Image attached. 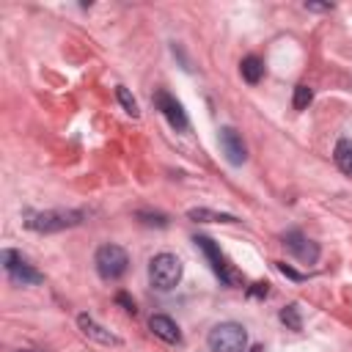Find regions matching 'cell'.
<instances>
[{
    "label": "cell",
    "mask_w": 352,
    "mask_h": 352,
    "mask_svg": "<svg viewBox=\"0 0 352 352\" xmlns=\"http://www.w3.org/2000/svg\"><path fill=\"white\" fill-rule=\"evenodd\" d=\"M82 217H85V212H80V209H44V212H28L25 226L38 234H55V231L80 226Z\"/></svg>",
    "instance_id": "1"
},
{
    "label": "cell",
    "mask_w": 352,
    "mask_h": 352,
    "mask_svg": "<svg viewBox=\"0 0 352 352\" xmlns=\"http://www.w3.org/2000/svg\"><path fill=\"white\" fill-rule=\"evenodd\" d=\"M148 280L154 289L168 292L182 280V261L173 253H160L148 261Z\"/></svg>",
    "instance_id": "2"
},
{
    "label": "cell",
    "mask_w": 352,
    "mask_h": 352,
    "mask_svg": "<svg viewBox=\"0 0 352 352\" xmlns=\"http://www.w3.org/2000/svg\"><path fill=\"white\" fill-rule=\"evenodd\" d=\"M248 333L236 322H220L209 330V349L212 352H245Z\"/></svg>",
    "instance_id": "3"
},
{
    "label": "cell",
    "mask_w": 352,
    "mask_h": 352,
    "mask_svg": "<svg viewBox=\"0 0 352 352\" xmlns=\"http://www.w3.org/2000/svg\"><path fill=\"white\" fill-rule=\"evenodd\" d=\"M94 264H96V272H99L104 280H118V278L126 272V267H129V256H126V250H124L121 245L107 242V245H102V248L96 250Z\"/></svg>",
    "instance_id": "4"
},
{
    "label": "cell",
    "mask_w": 352,
    "mask_h": 352,
    "mask_svg": "<svg viewBox=\"0 0 352 352\" xmlns=\"http://www.w3.org/2000/svg\"><path fill=\"white\" fill-rule=\"evenodd\" d=\"M0 261H3V270L8 272V278L16 286H38L44 280V275L38 270H33L16 250H3L0 253Z\"/></svg>",
    "instance_id": "5"
},
{
    "label": "cell",
    "mask_w": 352,
    "mask_h": 352,
    "mask_svg": "<svg viewBox=\"0 0 352 352\" xmlns=\"http://www.w3.org/2000/svg\"><path fill=\"white\" fill-rule=\"evenodd\" d=\"M283 245H286V250L297 258V261H302V264H316V258H319V245L314 242V239H308L302 231H297V228H292V231H286L283 234Z\"/></svg>",
    "instance_id": "6"
},
{
    "label": "cell",
    "mask_w": 352,
    "mask_h": 352,
    "mask_svg": "<svg viewBox=\"0 0 352 352\" xmlns=\"http://www.w3.org/2000/svg\"><path fill=\"white\" fill-rule=\"evenodd\" d=\"M192 242H195V245L204 250V256L209 258V264H212V270L220 275V280H226L228 286H236V283H239V275H236V272H234V270L226 264V258H223L220 248H217V245H214L209 236H195Z\"/></svg>",
    "instance_id": "7"
},
{
    "label": "cell",
    "mask_w": 352,
    "mask_h": 352,
    "mask_svg": "<svg viewBox=\"0 0 352 352\" xmlns=\"http://www.w3.org/2000/svg\"><path fill=\"white\" fill-rule=\"evenodd\" d=\"M154 102H157V110L168 118V124H170L173 129H187V116H184L182 102H176L168 91H157V94H154Z\"/></svg>",
    "instance_id": "8"
},
{
    "label": "cell",
    "mask_w": 352,
    "mask_h": 352,
    "mask_svg": "<svg viewBox=\"0 0 352 352\" xmlns=\"http://www.w3.org/2000/svg\"><path fill=\"white\" fill-rule=\"evenodd\" d=\"M220 148H223V154H226V160L231 165H242L248 160V148L242 143V135L234 126H223L220 129Z\"/></svg>",
    "instance_id": "9"
},
{
    "label": "cell",
    "mask_w": 352,
    "mask_h": 352,
    "mask_svg": "<svg viewBox=\"0 0 352 352\" xmlns=\"http://www.w3.org/2000/svg\"><path fill=\"white\" fill-rule=\"evenodd\" d=\"M77 324H80V330H82L88 338H94L96 344H104V346H121V338L113 336L110 330H104L102 324H96L88 314H80V316H77Z\"/></svg>",
    "instance_id": "10"
},
{
    "label": "cell",
    "mask_w": 352,
    "mask_h": 352,
    "mask_svg": "<svg viewBox=\"0 0 352 352\" xmlns=\"http://www.w3.org/2000/svg\"><path fill=\"white\" fill-rule=\"evenodd\" d=\"M148 327H151V333H154L157 338H162L165 344H182V330H179V324H176L170 316L154 314V316L148 319Z\"/></svg>",
    "instance_id": "11"
},
{
    "label": "cell",
    "mask_w": 352,
    "mask_h": 352,
    "mask_svg": "<svg viewBox=\"0 0 352 352\" xmlns=\"http://www.w3.org/2000/svg\"><path fill=\"white\" fill-rule=\"evenodd\" d=\"M187 217L195 220V223H236L234 214H228V212H214V209H206V206H195V209H190Z\"/></svg>",
    "instance_id": "12"
},
{
    "label": "cell",
    "mask_w": 352,
    "mask_h": 352,
    "mask_svg": "<svg viewBox=\"0 0 352 352\" xmlns=\"http://www.w3.org/2000/svg\"><path fill=\"white\" fill-rule=\"evenodd\" d=\"M239 74H242L245 82L256 85V82L264 77V63H261V58H256V55L242 58V63H239Z\"/></svg>",
    "instance_id": "13"
},
{
    "label": "cell",
    "mask_w": 352,
    "mask_h": 352,
    "mask_svg": "<svg viewBox=\"0 0 352 352\" xmlns=\"http://www.w3.org/2000/svg\"><path fill=\"white\" fill-rule=\"evenodd\" d=\"M333 157H336V165H338L344 173H352V140H349V138H341V140L336 143Z\"/></svg>",
    "instance_id": "14"
},
{
    "label": "cell",
    "mask_w": 352,
    "mask_h": 352,
    "mask_svg": "<svg viewBox=\"0 0 352 352\" xmlns=\"http://www.w3.org/2000/svg\"><path fill=\"white\" fill-rule=\"evenodd\" d=\"M116 96H118L121 107H124V110H126V113H129L132 118H138V116H140V110H138V102H135V96H132V94H129V91H126L124 85H118V88H116Z\"/></svg>",
    "instance_id": "15"
},
{
    "label": "cell",
    "mask_w": 352,
    "mask_h": 352,
    "mask_svg": "<svg viewBox=\"0 0 352 352\" xmlns=\"http://www.w3.org/2000/svg\"><path fill=\"white\" fill-rule=\"evenodd\" d=\"M311 102H314V91H311L308 85H297V88H294V99H292L294 110H308Z\"/></svg>",
    "instance_id": "16"
},
{
    "label": "cell",
    "mask_w": 352,
    "mask_h": 352,
    "mask_svg": "<svg viewBox=\"0 0 352 352\" xmlns=\"http://www.w3.org/2000/svg\"><path fill=\"white\" fill-rule=\"evenodd\" d=\"M280 322L289 327V330H300L302 327V319H300V308L297 305H286L280 311Z\"/></svg>",
    "instance_id": "17"
},
{
    "label": "cell",
    "mask_w": 352,
    "mask_h": 352,
    "mask_svg": "<svg viewBox=\"0 0 352 352\" xmlns=\"http://www.w3.org/2000/svg\"><path fill=\"white\" fill-rule=\"evenodd\" d=\"M138 220H140V223H146V226H160V228H165V226H168V217H165V214H160V212H138Z\"/></svg>",
    "instance_id": "18"
},
{
    "label": "cell",
    "mask_w": 352,
    "mask_h": 352,
    "mask_svg": "<svg viewBox=\"0 0 352 352\" xmlns=\"http://www.w3.org/2000/svg\"><path fill=\"white\" fill-rule=\"evenodd\" d=\"M116 302H118V305H124V311H126V314H135V311H138V308H135V300H132L126 292H118V294H116Z\"/></svg>",
    "instance_id": "19"
},
{
    "label": "cell",
    "mask_w": 352,
    "mask_h": 352,
    "mask_svg": "<svg viewBox=\"0 0 352 352\" xmlns=\"http://www.w3.org/2000/svg\"><path fill=\"white\" fill-rule=\"evenodd\" d=\"M248 294H250V297H267V294H270V283H267V280H258V283H253V286L248 289Z\"/></svg>",
    "instance_id": "20"
},
{
    "label": "cell",
    "mask_w": 352,
    "mask_h": 352,
    "mask_svg": "<svg viewBox=\"0 0 352 352\" xmlns=\"http://www.w3.org/2000/svg\"><path fill=\"white\" fill-rule=\"evenodd\" d=\"M275 267H278V270H280V272H283L286 278H292V280H302V278H305L302 272H297V270H292V267H289V264H283V261H275Z\"/></svg>",
    "instance_id": "21"
},
{
    "label": "cell",
    "mask_w": 352,
    "mask_h": 352,
    "mask_svg": "<svg viewBox=\"0 0 352 352\" xmlns=\"http://www.w3.org/2000/svg\"><path fill=\"white\" fill-rule=\"evenodd\" d=\"M305 8L308 11H330L333 6H327V3H305Z\"/></svg>",
    "instance_id": "22"
},
{
    "label": "cell",
    "mask_w": 352,
    "mask_h": 352,
    "mask_svg": "<svg viewBox=\"0 0 352 352\" xmlns=\"http://www.w3.org/2000/svg\"><path fill=\"white\" fill-rule=\"evenodd\" d=\"M248 352H264V346H261V344H253V346H250Z\"/></svg>",
    "instance_id": "23"
},
{
    "label": "cell",
    "mask_w": 352,
    "mask_h": 352,
    "mask_svg": "<svg viewBox=\"0 0 352 352\" xmlns=\"http://www.w3.org/2000/svg\"><path fill=\"white\" fill-rule=\"evenodd\" d=\"M22 352H30V349H22Z\"/></svg>",
    "instance_id": "24"
}]
</instances>
